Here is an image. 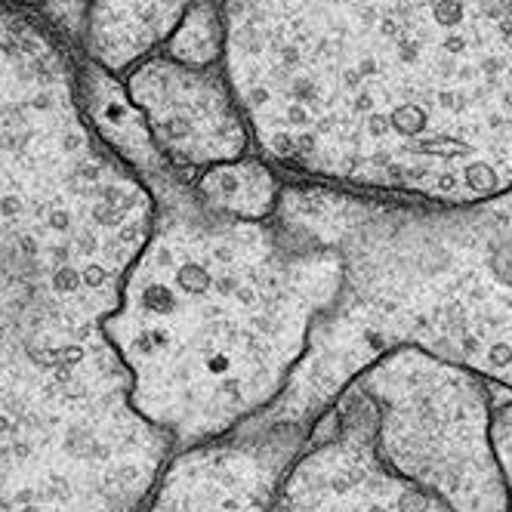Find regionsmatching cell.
Returning <instances> with one entry per match:
<instances>
[{
	"label": "cell",
	"instance_id": "1",
	"mask_svg": "<svg viewBox=\"0 0 512 512\" xmlns=\"http://www.w3.org/2000/svg\"><path fill=\"white\" fill-rule=\"evenodd\" d=\"M223 71L284 179L432 207L512 189V0H223Z\"/></svg>",
	"mask_w": 512,
	"mask_h": 512
},
{
	"label": "cell",
	"instance_id": "2",
	"mask_svg": "<svg viewBox=\"0 0 512 512\" xmlns=\"http://www.w3.org/2000/svg\"><path fill=\"white\" fill-rule=\"evenodd\" d=\"M340 294L337 250L281 216H216L186 186L158 204L102 334L139 417L186 451L278 405Z\"/></svg>",
	"mask_w": 512,
	"mask_h": 512
},
{
	"label": "cell",
	"instance_id": "3",
	"mask_svg": "<svg viewBox=\"0 0 512 512\" xmlns=\"http://www.w3.org/2000/svg\"><path fill=\"white\" fill-rule=\"evenodd\" d=\"M278 216L343 260L327 312L278 405L241 429L312 432L392 349H420L512 392V219L287 179Z\"/></svg>",
	"mask_w": 512,
	"mask_h": 512
},
{
	"label": "cell",
	"instance_id": "4",
	"mask_svg": "<svg viewBox=\"0 0 512 512\" xmlns=\"http://www.w3.org/2000/svg\"><path fill=\"white\" fill-rule=\"evenodd\" d=\"M170 457L105 337L68 352L0 337V512H142Z\"/></svg>",
	"mask_w": 512,
	"mask_h": 512
},
{
	"label": "cell",
	"instance_id": "5",
	"mask_svg": "<svg viewBox=\"0 0 512 512\" xmlns=\"http://www.w3.org/2000/svg\"><path fill=\"white\" fill-rule=\"evenodd\" d=\"M374 411V454L448 512H509L491 448L488 380L420 349H392L355 377Z\"/></svg>",
	"mask_w": 512,
	"mask_h": 512
},
{
	"label": "cell",
	"instance_id": "6",
	"mask_svg": "<svg viewBox=\"0 0 512 512\" xmlns=\"http://www.w3.org/2000/svg\"><path fill=\"white\" fill-rule=\"evenodd\" d=\"M161 158L192 186L207 167L253 152V136L223 68H189L155 53L121 78Z\"/></svg>",
	"mask_w": 512,
	"mask_h": 512
},
{
	"label": "cell",
	"instance_id": "7",
	"mask_svg": "<svg viewBox=\"0 0 512 512\" xmlns=\"http://www.w3.org/2000/svg\"><path fill=\"white\" fill-rule=\"evenodd\" d=\"M309 432L272 426L173 451L142 512H269Z\"/></svg>",
	"mask_w": 512,
	"mask_h": 512
},
{
	"label": "cell",
	"instance_id": "8",
	"mask_svg": "<svg viewBox=\"0 0 512 512\" xmlns=\"http://www.w3.org/2000/svg\"><path fill=\"white\" fill-rule=\"evenodd\" d=\"M195 4L198 0H90L81 56L124 78L130 68L164 50Z\"/></svg>",
	"mask_w": 512,
	"mask_h": 512
},
{
	"label": "cell",
	"instance_id": "9",
	"mask_svg": "<svg viewBox=\"0 0 512 512\" xmlns=\"http://www.w3.org/2000/svg\"><path fill=\"white\" fill-rule=\"evenodd\" d=\"M287 179L263 155H244L207 167L192 179V195L201 207L238 223H269L281 210Z\"/></svg>",
	"mask_w": 512,
	"mask_h": 512
},
{
	"label": "cell",
	"instance_id": "10",
	"mask_svg": "<svg viewBox=\"0 0 512 512\" xmlns=\"http://www.w3.org/2000/svg\"><path fill=\"white\" fill-rule=\"evenodd\" d=\"M167 59L189 68H223L226 62V19L223 0H198L182 16L161 50Z\"/></svg>",
	"mask_w": 512,
	"mask_h": 512
},
{
	"label": "cell",
	"instance_id": "11",
	"mask_svg": "<svg viewBox=\"0 0 512 512\" xmlns=\"http://www.w3.org/2000/svg\"><path fill=\"white\" fill-rule=\"evenodd\" d=\"M491 448L503 475L506 503L512 512V398L503 401V405H494L491 411Z\"/></svg>",
	"mask_w": 512,
	"mask_h": 512
},
{
	"label": "cell",
	"instance_id": "12",
	"mask_svg": "<svg viewBox=\"0 0 512 512\" xmlns=\"http://www.w3.org/2000/svg\"><path fill=\"white\" fill-rule=\"evenodd\" d=\"M269 512H327L324 503L315 497V491L300 479V475L294 472V466L287 469V479L272 503Z\"/></svg>",
	"mask_w": 512,
	"mask_h": 512
},
{
	"label": "cell",
	"instance_id": "13",
	"mask_svg": "<svg viewBox=\"0 0 512 512\" xmlns=\"http://www.w3.org/2000/svg\"><path fill=\"white\" fill-rule=\"evenodd\" d=\"M4 4H10L13 10H41L50 0H4Z\"/></svg>",
	"mask_w": 512,
	"mask_h": 512
}]
</instances>
